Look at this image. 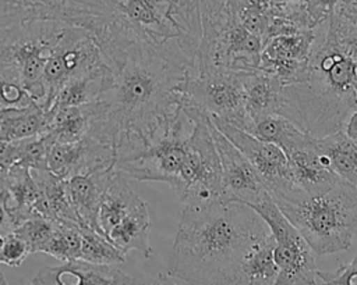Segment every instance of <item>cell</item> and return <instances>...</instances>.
Instances as JSON below:
<instances>
[{"mask_svg": "<svg viewBox=\"0 0 357 285\" xmlns=\"http://www.w3.org/2000/svg\"><path fill=\"white\" fill-rule=\"evenodd\" d=\"M105 56L114 76L99 101L114 131L119 156L167 131L180 111V85L190 71L138 40L113 46Z\"/></svg>", "mask_w": 357, "mask_h": 285, "instance_id": "cell-1", "label": "cell"}, {"mask_svg": "<svg viewBox=\"0 0 357 285\" xmlns=\"http://www.w3.org/2000/svg\"><path fill=\"white\" fill-rule=\"evenodd\" d=\"M268 229L264 220L240 202L184 204L167 275L187 284H230L243 253Z\"/></svg>", "mask_w": 357, "mask_h": 285, "instance_id": "cell-2", "label": "cell"}, {"mask_svg": "<svg viewBox=\"0 0 357 285\" xmlns=\"http://www.w3.org/2000/svg\"><path fill=\"white\" fill-rule=\"evenodd\" d=\"M353 63L354 58L324 31L315 38L305 78L283 86L279 114L315 138L344 129L357 108Z\"/></svg>", "mask_w": 357, "mask_h": 285, "instance_id": "cell-3", "label": "cell"}, {"mask_svg": "<svg viewBox=\"0 0 357 285\" xmlns=\"http://www.w3.org/2000/svg\"><path fill=\"white\" fill-rule=\"evenodd\" d=\"M117 24L190 72L198 71L201 43L199 0H103Z\"/></svg>", "mask_w": 357, "mask_h": 285, "instance_id": "cell-4", "label": "cell"}, {"mask_svg": "<svg viewBox=\"0 0 357 285\" xmlns=\"http://www.w3.org/2000/svg\"><path fill=\"white\" fill-rule=\"evenodd\" d=\"M317 256L347 250L357 229V188L342 179L331 189H301L272 197Z\"/></svg>", "mask_w": 357, "mask_h": 285, "instance_id": "cell-5", "label": "cell"}, {"mask_svg": "<svg viewBox=\"0 0 357 285\" xmlns=\"http://www.w3.org/2000/svg\"><path fill=\"white\" fill-rule=\"evenodd\" d=\"M201 43L199 70H258L262 50L259 36L240 21L231 0H199Z\"/></svg>", "mask_w": 357, "mask_h": 285, "instance_id": "cell-6", "label": "cell"}, {"mask_svg": "<svg viewBox=\"0 0 357 285\" xmlns=\"http://www.w3.org/2000/svg\"><path fill=\"white\" fill-rule=\"evenodd\" d=\"M68 25L29 21L0 28V72L24 86L39 104L43 99L45 65Z\"/></svg>", "mask_w": 357, "mask_h": 285, "instance_id": "cell-7", "label": "cell"}, {"mask_svg": "<svg viewBox=\"0 0 357 285\" xmlns=\"http://www.w3.org/2000/svg\"><path fill=\"white\" fill-rule=\"evenodd\" d=\"M183 113L192 121L185 165L173 186L184 204L223 199L220 164L209 129V114L180 99Z\"/></svg>", "mask_w": 357, "mask_h": 285, "instance_id": "cell-8", "label": "cell"}, {"mask_svg": "<svg viewBox=\"0 0 357 285\" xmlns=\"http://www.w3.org/2000/svg\"><path fill=\"white\" fill-rule=\"evenodd\" d=\"M191 127L192 121L180 107L165 133L144 146L119 154L114 171L128 179L166 182L173 188L185 165Z\"/></svg>", "mask_w": 357, "mask_h": 285, "instance_id": "cell-9", "label": "cell"}, {"mask_svg": "<svg viewBox=\"0 0 357 285\" xmlns=\"http://www.w3.org/2000/svg\"><path fill=\"white\" fill-rule=\"evenodd\" d=\"M244 75L245 72L231 70L187 72L180 85V99L197 106L211 117L248 131L251 120L245 111Z\"/></svg>", "mask_w": 357, "mask_h": 285, "instance_id": "cell-10", "label": "cell"}, {"mask_svg": "<svg viewBox=\"0 0 357 285\" xmlns=\"http://www.w3.org/2000/svg\"><path fill=\"white\" fill-rule=\"evenodd\" d=\"M251 209L264 220L276 242L273 252L279 268L276 285L317 284V254L300 231L282 213L271 195L251 206Z\"/></svg>", "mask_w": 357, "mask_h": 285, "instance_id": "cell-11", "label": "cell"}, {"mask_svg": "<svg viewBox=\"0 0 357 285\" xmlns=\"http://www.w3.org/2000/svg\"><path fill=\"white\" fill-rule=\"evenodd\" d=\"M112 19L103 0H0V28L29 21H60L98 36Z\"/></svg>", "mask_w": 357, "mask_h": 285, "instance_id": "cell-12", "label": "cell"}, {"mask_svg": "<svg viewBox=\"0 0 357 285\" xmlns=\"http://www.w3.org/2000/svg\"><path fill=\"white\" fill-rule=\"evenodd\" d=\"M109 63L95 35L77 25H68L49 57L43 75V99L40 106L49 110L60 89L74 76Z\"/></svg>", "mask_w": 357, "mask_h": 285, "instance_id": "cell-13", "label": "cell"}, {"mask_svg": "<svg viewBox=\"0 0 357 285\" xmlns=\"http://www.w3.org/2000/svg\"><path fill=\"white\" fill-rule=\"evenodd\" d=\"M211 121L250 160L264 181L271 197L284 196L298 190L293 181L287 157L278 145L262 140L220 118L211 117Z\"/></svg>", "mask_w": 357, "mask_h": 285, "instance_id": "cell-14", "label": "cell"}, {"mask_svg": "<svg viewBox=\"0 0 357 285\" xmlns=\"http://www.w3.org/2000/svg\"><path fill=\"white\" fill-rule=\"evenodd\" d=\"M209 129L213 138L220 164L223 199L254 206L269 195L259 174L250 160L229 140L211 121Z\"/></svg>", "mask_w": 357, "mask_h": 285, "instance_id": "cell-15", "label": "cell"}, {"mask_svg": "<svg viewBox=\"0 0 357 285\" xmlns=\"http://www.w3.org/2000/svg\"><path fill=\"white\" fill-rule=\"evenodd\" d=\"M315 38L314 28L268 39L262 46L258 68L276 76L284 85L303 81L307 75Z\"/></svg>", "mask_w": 357, "mask_h": 285, "instance_id": "cell-16", "label": "cell"}, {"mask_svg": "<svg viewBox=\"0 0 357 285\" xmlns=\"http://www.w3.org/2000/svg\"><path fill=\"white\" fill-rule=\"evenodd\" d=\"M116 146L96 136H85L75 142H54L47 153L46 168L66 179L74 174L112 171L116 164Z\"/></svg>", "mask_w": 357, "mask_h": 285, "instance_id": "cell-17", "label": "cell"}, {"mask_svg": "<svg viewBox=\"0 0 357 285\" xmlns=\"http://www.w3.org/2000/svg\"><path fill=\"white\" fill-rule=\"evenodd\" d=\"M296 186L307 193L331 189L342 178L331 168L328 157L321 152L317 138L305 135L298 143L283 150Z\"/></svg>", "mask_w": 357, "mask_h": 285, "instance_id": "cell-18", "label": "cell"}, {"mask_svg": "<svg viewBox=\"0 0 357 285\" xmlns=\"http://www.w3.org/2000/svg\"><path fill=\"white\" fill-rule=\"evenodd\" d=\"M38 184L32 171L21 164H14L0 178V207L4 213L3 227L14 229L32 217L38 199Z\"/></svg>", "mask_w": 357, "mask_h": 285, "instance_id": "cell-19", "label": "cell"}, {"mask_svg": "<svg viewBox=\"0 0 357 285\" xmlns=\"http://www.w3.org/2000/svg\"><path fill=\"white\" fill-rule=\"evenodd\" d=\"M137 279L109 264H95L81 259L67 260L57 267L40 268L29 284L85 285V284H135Z\"/></svg>", "mask_w": 357, "mask_h": 285, "instance_id": "cell-20", "label": "cell"}, {"mask_svg": "<svg viewBox=\"0 0 357 285\" xmlns=\"http://www.w3.org/2000/svg\"><path fill=\"white\" fill-rule=\"evenodd\" d=\"M275 238L268 229L257 236L238 260L230 284L271 285L276 284L279 268L275 261Z\"/></svg>", "mask_w": 357, "mask_h": 285, "instance_id": "cell-21", "label": "cell"}, {"mask_svg": "<svg viewBox=\"0 0 357 285\" xmlns=\"http://www.w3.org/2000/svg\"><path fill=\"white\" fill-rule=\"evenodd\" d=\"M114 170L74 174L66 178V189L71 206L78 215L81 227L100 232L98 225V211L103 189Z\"/></svg>", "mask_w": 357, "mask_h": 285, "instance_id": "cell-22", "label": "cell"}, {"mask_svg": "<svg viewBox=\"0 0 357 285\" xmlns=\"http://www.w3.org/2000/svg\"><path fill=\"white\" fill-rule=\"evenodd\" d=\"M38 184V199L33 210L42 217L64 225L81 227L67 195L66 181L47 170H31Z\"/></svg>", "mask_w": 357, "mask_h": 285, "instance_id": "cell-23", "label": "cell"}, {"mask_svg": "<svg viewBox=\"0 0 357 285\" xmlns=\"http://www.w3.org/2000/svg\"><path fill=\"white\" fill-rule=\"evenodd\" d=\"M142 203L144 200L130 186L128 178L117 171H113L103 189L99 204L98 225L100 234L106 235L107 231H110Z\"/></svg>", "mask_w": 357, "mask_h": 285, "instance_id": "cell-24", "label": "cell"}, {"mask_svg": "<svg viewBox=\"0 0 357 285\" xmlns=\"http://www.w3.org/2000/svg\"><path fill=\"white\" fill-rule=\"evenodd\" d=\"M114 70L110 63H103L70 79L57 93L52 107L82 106L96 100L112 86Z\"/></svg>", "mask_w": 357, "mask_h": 285, "instance_id": "cell-25", "label": "cell"}, {"mask_svg": "<svg viewBox=\"0 0 357 285\" xmlns=\"http://www.w3.org/2000/svg\"><path fill=\"white\" fill-rule=\"evenodd\" d=\"M284 83L276 76L258 70L245 72L244 75V100L245 111L252 121L279 114L282 107Z\"/></svg>", "mask_w": 357, "mask_h": 285, "instance_id": "cell-26", "label": "cell"}, {"mask_svg": "<svg viewBox=\"0 0 357 285\" xmlns=\"http://www.w3.org/2000/svg\"><path fill=\"white\" fill-rule=\"evenodd\" d=\"M99 111L98 100L82 106H63L47 110V129L57 142H75L89 135Z\"/></svg>", "mask_w": 357, "mask_h": 285, "instance_id": "cell-27", "label": "cell"}, {"mask_svg": "<svg viewBox=\"0 0 357 285\" xmlns=\"http://www.w3.org/2000/svg\"><path fill=\"white\" fill-rule=\"evenodd\" d=\"M149 231L151 218L146 203L144 202L110 231H107L105 236L124 254L130 250H138L145 259H148L152 254Z\"/></svg>", "mask_w": 357, "mask_h": 285, "instance_id": "cell-28", "label": "cell"}, {"mask_svg": "<svg viewBox=\"0 0 357 285\" xmlns=\"http://www.w3.org/2000/svg\"><path fill=\"white\" fill-rule=\"evenodd\" d=\"M47 111L39 103L0 110V140L15 142L46 133Z\"/></svg>", "mask_w": 357, "mask_h": 285, "instance_id": "cell-29", "label": "cell"}, {"mask_svg": "<svg viewBox=\"0 0 357 285\" xmlns=\"http://www.w3.org/2000/svg\"><path fill=\"white\" fill-rule=\"evenodd\" d=\"M318 147L328 157L331 168L344 181L357 188V139L343 129L317 138Z\"/></svg>", "mask_w": 357, "mask_h": 285, "instance_id": "cell-30", "label": "cell"}, {"mask_svg": "<svg viewBox=\"0 0 357 285\" xmlns=\"http://www.w3.org/2000/svg\"><path fill=\"white\" fill-rule=\"evenodd\" d=\"M247 132L262 140L278 145L282 150L294 146L307 135V132L300 129L293 121L280 114H271L252 121Z\"/></svg>", "mask_w": 357, "mask_h": 285, "instance_id": "cell-31", "label": "cell"}, {"mask_svg": "<svg viewBox=\"0 0 357 285\" xmlns=\"http://www.w3.org/2000/svg\"><path fill=\"white\" fill-rule=\"evenodd\" d=\"M81 247L78 259L95 263V264H123L126 261V254L120 252L112 242L107 241L105 235L96 229L79 227Z\"/></svg>", "mask_w": 357, "mask_h": 285, "instance_id": "cell-32", "label": "cell"}, {"mask_svg": "<svg viewBox=\"0 0 357 285\" xmlns=\"http://www.w3.org/2000/svg\"><path fill=\"white\" fill-rule=\"evenodd\" d=\"M56 142L52 133L46 132L38 136L15 140V164L28 167L29 170H47L46 160L50 146Z\"/></svg>", "mask_w": 357, "mask_h": 285, "instance_id": "cell-33", "label": "cell"}, {"mask_svg": "<svg viewBox=\"0 0 357 285\" xmlns=\"http://www.w3.org/2000/svg\"><path fill=\"white\" fill-rule=\"evenodd\" d=\"M78 228L79 227L56 222L53 234L45 246L43 253L50 254L61 261L78 259L81 247V235Z\"/></svg>", "mask_w": 357, "mask_h": 285, "instance_id": "cell-34", "label": "cell"}, {"mask_svg": "<svg viewBox=\"0 0 357 285\" xmlns=\"http://www.w3.org/2000/svg\"><path fill=\"white\" fill-rule=\"evenodd\" d=\"M54 225L56 222L42 217L40 214H33L11 231L25 241L31 253H43V249L53 234Z\"/></svg>", "mask_w": 357, "mask_h": 285, "instance_id": "cell-35", "label": "cell"}, {"mask_svg": "<svg viewBox=\"0 0 357 285\" xmlns=\"http://www.w3.org/2000/svg\"><path fill=\"white\" fill-rule=\"evenodd\" d=\"M38 103L24 86L0 72V110L11 107H26Z\"/></svg>", "mask_w": 357, "mask_h": 285, "instance_id": "cell-36", "label": "cell"}, {"mask_svg": "<svg viewBox=\"0 0 357 285\" xmlns=\"http://www.w3.org/2000/svg\"><path fill=\"white\" fill-rule=\"evenodd\" d=\"M29 254V247L21 236L13 231L3 235V241L0 243V264L18 267Z\"/></svg>", "mask_w": 357, "mask_h": 285, "instance_id": "cell-37", "label": "cell"}, {"mask_svg": "<svg viewBox=\"0 0 357 285\" xmlns=\"http://www.w3.org/2000/svg\"><path fill=\"white\" fill-rule=\"evenodd\" d=\"M317 277L322 284L357 285V253L350 263L340 266L335 271H324L318 268Z\"/></svg>", "mask_w": 357, "mask_h": 285, "instance_id": "cell-38", "label": "cell"}, {"mask_svg": "<svg viewBox=\"0 0 357 285\" xmlns=\"http://www.w3.org/2000/svg\"><path fill=\"white\" fill-rule=\"evenodd\" d=\"M17 161L15 158V146L14 142L0 140V178L14 165Z\"/></svg>", "mask_w": 357, "mask_h": 285, "instance_id": "cell-39", "label": "cell"}, {"mask_svg": "<svg viewBox=\"0 0 357 285\" xmlns=\"http://www.w3.org/2000/svg\"><path fill=\"white\" fill-rule=\"evenodd\" d=\"M333 11L343 15L357 28V0H337Z\"/></svg>", "mask_w": 357, "mask_h": 285, "instance_id": "cell-40", "label": "cell"}, {"mask_svg": "<svg viewBox=\"0 0 357 285\" xmlns=\"http://www.w3.org/2000/svg\"><path fill=\"white\" fill-rule=\"evenodd\" d=\"M347 136H350L351 139H357V108L351 113V115L349 117L346 125H344V129Z\"/></svg>", "mask_w": 357, "mask_h": 285, "instance_id": "cell-41", "label": "cell"}, {"mask_svg": "<svg viewBox=\"0 0 357 285\" xmlns=\"http://www.w3.org/2000/svg\"><path fill=\"white\" fill-rule=\"evenodd\" d=\"M351 86H353V90H354L356 95H357V60H354V63H353V70H351Z\"/></svg>", "mask_w": 357, "mask_h": 285, "instance_id": "cell-42", "label": "cell"}, {"mask_svg": "<svg viewBox=\"0 0 357 285\" xmlns=\"http://www.w3.org/2000/svg\"><path fill=\"white\" fill-rule=\"evenodd\" d=\"M3 222H4V213H3V209L0 207V228L3 227ZM3 241V235H0V243Z\"/></svg>", "mask_w": 357, "mask_h": 285, "instance_id": "cell-43", "label": "cell"}]
</instances>
